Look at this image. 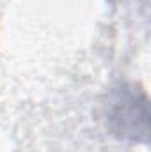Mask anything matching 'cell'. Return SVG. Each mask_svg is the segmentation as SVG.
Here are the masks:
<instances>
[{
    "instance_id": "6da1fadb",
    "label": "cell",
    "mask_w": 151,
    "mask_h": 152,
    "mask_svg": "<svg viewBox=\"0 0 151 152\" xmlns=\"http://www.w3.org/2000/svg\"><path fill=\"white\" fill-rule=\"evenodd\" d=\"M107 127L114 136L126 142H148L150 106L141 87L121 83L110 90L105 103Z\"/></svg>"
}]
</instances>
